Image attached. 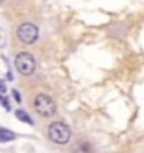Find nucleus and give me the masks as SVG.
I'll use <instances>...</instances> for the list:
<instances>
[{
    "mask_svg": "<svg viewBox=\"0 0 144 153\" xmlns=\"http://www.w3.org/2000/svg\"><path fill=\"white\" fill-rule=\"evenodd\" d=\"M11 96H13V100H15V102H20V100H22L19 91H13V92H11Z\"/></svg>",
    "mask_w": 144,
    "mask_h": 153,
    "instance_id": "8",
    "label": "nucleus"
},
{
    "mask_svg": "<svg viewBox=\"0 0 144 153\" xmlns=\"http://www.w3.org/2000/svg\"><path fill=\"white\" fill-rule=\"evenodd\" d=\"M2 2H4V0H0V4H2Z\"/></svg>",
    "mask_w": 144,
    "mask_h": 153,
    "instance_id": "10",
    "label": "nucleus"
},
{
    "mask_svg": "<svg viewBox=\"0 0 144 153\" xmlns=\"http://www.w3.org/2000/svg\"><path fill=\"white\" fill-rule=\"evenodd\" d=\"M17 39L22 45H35L39 39V28L33 22H22L17 28Z\"/></svg>",
    "mask_w": 144,
    "mask_h": 153,
    "instance_id": "4",
    "label": "nucleus"
},
{
    "mask_svg": "<svg viewBox=\"0 0 144 153\" xmlns=\"http://www.w3.org/2000/svg\"><path fill=\"white\" fill-rule=\"evenodd\" d=\"M15 138H17V135L13 133V131H9L6 127H0V144H6V142H11Z\"/></svg>",
    "mask_w": 144,
    "mask_h": 153,
    "instance_id": "5",
    "label": "nucleus"
},
{
    "mask_svg": "<svg viewBox=\"0 0 144 153\" xmlns=\"http://www.w3.org/2000/svg\"><path fill=\"white\" fill-rule=\"evenodd\" d=\"M46 135H48L50 142H54V144H57V146H65V144L70 142L72 131L65 122H52L46 129Z\"/></svg>",
    "mask_w": 144,
    "mask_h": 153,
    "instance_id": "1",
    "label": "nucleus"
},
{
    "mask_svg": "<svg viewBox=\"0 0 144 153\" xmlns=\"http://www.w3.org/2000/svg\"><path fill=\"white\" fill-rule=\"evenodd\" d=\"M0 103L4 105V109H9V102H7V98L4 94H0Z\"/></svg>",
    "mask_w": 144,
    "mask_h": 153,
    "instance_id": "7",
    "label": "nucleus"
},
{
    "mask_svg": "<svg viewBox=\"0 0 144 153\" xmlns=\"http://www.w3.org/2000/svg\"><path fill=\"white\" fill-rule=\"evenodd\" d=\"M15 68L20 76H31L37 68V63H35V57L31 56L30 52H20L17 53L15 57Z\"/></svg>",
    "mask_w": 144,
    "mask_h": 153,
    "instance_id": "3",
    "label": "nucleus"
},
{
    "mask_svg": "<svg viewBox=\"0 0 144 153\" xmlns=\"http://www.w3.org/2000/svg\"><path fill=\"white\" fill-rule=\"evenodd\" d=\"M33 109H35V113H39L41 116L48 118V116H54L55 111H57V105H55V100L46 94V92H39L35 94V98H33Z\"/></svg>",
    "mask_w": 144,
    "mask_h": 153,
    "instance_id": "2",
    "label": "nucleus"
},
{
    "mask_svg": "<svg viewBox=\"0 0 144 153\" xmlns=\"http://www.w3.org/2000/svg\"><path fill=\"white\" fill-rule=\"evenodd\" d=\"M15 116L20 120V122H24V124H33V120H31V116L26 113V111H22V109H17V111H15Z\"/></svg>",
    "mask_w": 144,
    "mask_h": 153,
    "instance_id": "6",
    "label": "nucleus"
},
{
    "mask_svg": "<svg viewBox=\"0 0 144 153\" xmlns=\"http://www.w3.org/2000/svg\"><path fill=\"white\" fill-rule=\"evenodd\" d=\"M6 92V83H4V79H0V94H4Z\"/></svg>",
    "mask_w": 144,
    "mask_h": 153,
    "instance_id": "9",
    "label": "nucleus"
}]
</instances>
